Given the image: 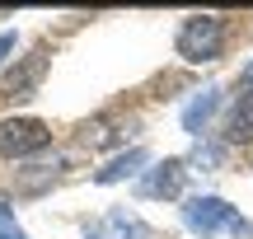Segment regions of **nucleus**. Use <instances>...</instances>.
Wrapping results in <instances>:
<instances>
[{
    "label": "nucleus",
    "instance_id": "10",
    "mask_svg": "<svg viewBox=\"0 0 253 239\" xmlns=\"http://www.w3.org/2000/svg\"><path fill=\"white\" fill-rule=\"evenodd\" d=\"M9 47H14V33H5V38H0V61H5V52H9Z\"/></svg>",
    "mask_w": 253,
    "mask_h": 239
},
{
    "label": "nucleus",
    "instance_id": "2",
    "mask_svg": "<svg viewBox=\"0 0 253 239\" xmlns=\"http://www.w3.org/2000/svg\"><path fill=\"white\" fill-rule=\"evenodd\" d=\"M188 225H192V230H202V235L230 230V235L253 239V225H249L230 202H220V197H192V202H188Z\"/></svg>",
    "mask_w": 253,
    "mask_h": 239
},
{
    "label": "nucleus",
    "instance_id": "8",
    "mask_svg": "<svg viewBox=\"0 0 253 239\" xmlns=\"http://www.w3.org/2000/svg\"><path fill=\"white\" fill-rule=\"evenodd\" d=\"M126 164H141V150H131L126 159H118V164H108V169L99 174V183H113V178H122V174H126Z\"/></svg>",
    "mask_w": 253,
    "mask_h": 239
},
{
    "label": "nucleus",
    "instance_id": "6",
    "mask_svg": "<svg viewBox=\"0 0 253 239\" xmlns=\"http://www.w3.org/2000/svg\"><path fill=\"white\" fill-rule=\"evenodd\" d=\"M42 71H47V56L38 52L19 75H9V80H5V99H33V89H38V80H42Z\"/></svg>",
    "mask_w": 253,
    "mask_h": 239
},
{
    "label": "nucleus",
    "instance_id": "9",
    "mask_svg": "<svg viewBox=\"0 0 253 239\" xmlns=\"http://www.w3.org/2000/svg\"><path fill=\"white\" fill-rule=\"evenodd\" d=\"M239 84H244V89H253V61L244 66V71H239Z\"/></svg>",
    "mask_w": 253,
    "mask_h": 239
},
{
    "label": "nucleus",
    "instance_id": "5",
    "mask_svg": "<svg viewBox=\"0 0 253 239\" xmlns=\"http://www.w3.org/2000/svg\"><path fill=\"white\" fill-rule=\"evenodd\" d=\"M225 141H253V89L230 103V113H225Z\"/></svg>",
    "mask_w": 253,
    "mask_h": 239
},
{
    "label": "nucleus",
    "instance_id": "4",
    "mask_svg": "<svg viewBox=\"0 0 253 239\" xmlns=\"http://www.w3.org/2000/svg\"><path fill=\"white\" fill-rule=\"evenodd\" d=\"M183 178H188L183 159H164V164H155V174L145 178V197H178Z\"/></svg>",
    "mask_w": 253,
    "mask_h": 239
},
{
    "label": "nucleus",
    "instance_id": "7",
    "mask_svg": "<svg viewBox=\"0 0 253 239\" xmlns=\"http://www.w3.org/2000/svg\"><path fill=\"white\" fill-rule=\"evenodd\" d=\"M211 108H216V89H207L202 99L188 103V113H183V127H188V131H202V122L211 118Z\"/></svg>",
    "mask_w": 253,
    "mask_h": 239
},
{
    "label": "nucleus",
    "instance_id": "3",
    "mask_svg": "<svg viewBox=\"0 0 253 239\" xmlns=\"http://www.w3.org/2000/svg\"><path fill=\"white\" fill-rule=\"evenodd\" d=\"M52 146V131L38 118H0V155L19 159V155H38Z\"/></svg>",
    "mask_w": 253,
    "mask_h": 239
},
{
    "label": "nucleus",
    "instance_id": "1",
    "mask_svg": "<svg viewBox=\"0 0 253 239\" xmlns=\"http://www.w3.org/2000/svg\"><path fill=\"white\" fill-rule=\"evenodd\" d=\"M178 56L183 61H216L220 56V47H225V19L220 14H192V19H183V28H178Z\"/></svg>",
    "mask_w": 253,
    "mask_h": 239
}]
</instances>
